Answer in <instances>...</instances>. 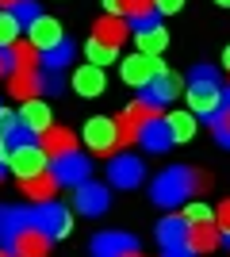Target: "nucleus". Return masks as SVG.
<instances>
[{
    "mask_svg": "<svg viewBox=\"0 0 230 257\" xmlns=\"http://www.w3.org/2000/svg\"><path fill=\"white\" fill-rule=\"evenodd\" d=\"M207 184H211L207 173L192 169V165H169V169H161L157 177H153L150 200L161 204V207H176V204H184L188 196L207 192Z\"/></svg>",
    "mask_w": 230,
    "mask_h": 257,
    "instance_id": "f257e3e1",
    "label": "nucleus"
},
{
    "mask_svg": "<svg viewBox=\"0 0 230 257\" xmlns=\"http://www.w3.org/2000/svg\"><path fill=\"white\" fill-rule=\"evenodd\" d=\"M226 104H230V88H222L219 81H192L188 85V111L192 115L215 123L226 111Z\"/></svg>",
    "mask_w": 230,
    "mask_h": 257,
    "instance_id": "f03ea898",
    "label": "nucleus"
},
{
    "mask_svg": "<svg viewBox=\"0 0 230 257\" xmlns=\"http://www.w3.org/2000/svg\"><path fill=\"white\" fill-rule=\"evenodd\" d=\"M85 146L92 154H100V158H115V150H119V119H108V115H92L85 123Z\"/></svg>",
    "mask_w": 230,
    "mask_h": 257,
    "instance_id": "7ed1b4c3",
    "label": "nucleus"
},
{
    "mask_svg": "<svg viewBox=\"0 0 230 257\" xmlns=\"http://www.w3.org/2000/svg\"><path fill=\"white\" fill-rule=\"evenodd\" d=\"M8 169L23 181H35V177H43V173H50V154L43 150V142H23V146H16L8 158Z\"/></svg>",
    "mask_w": 230,
    "mask_h": 257,
    "instance_id": "20e7f679",
    "label": "nucleus"
},
{
    "mask_svg": "<svg viewBox=\"0 0 230 257\" xmlns=\"http://www.w3.org/2000/svg\"><path fill=\"white\" fill-rule=\"evenodd\" d=\"M146 177V161L138 154H115L108 158V184L115 188H138Z\"/></svg>",
    "mask_w": 230,
    "mask_h": 257,
    "instance_id": "39448f33",
    "label": "nucleus"
},
{
    "mask_svg": "<svg viewBox=\"0 0 230 257\" xmlns=\"http://www.w3.org/2000/svg\"><path fill=\"white\" fill-rule=\"evenodd\" d=\"M119 73H123V81H127L131 88H142V92H146V85L161 73V62L150 58V54H138V50H134V54H127V58L119 62Z\"/></svg>",
    "mask_w": 230,
    "mask_h": 257,
    "instance_id": "423d86ee",
    "label": "nucleus"
},
{
    "mask_svg": "<svg viewBox=\"0 0 230 257\" xmlns=\"http://www.w3.org/2000/svg\"><path fill=\"white\" fill-rule=\"evenodd\" d=\"M153 115H157V107H150L146 100H134V104H127V107H123V115H119V142H123V146L138 142L142 127L150 123Z\"/></svg>",
    "mask_w": 230,
    "mask_h": 257,
    "instance_id": "0eeeda50",
    "label": "nucleus"
},
{
    "mask_svg": "<svg viewBox=\"0 0 230 257\" xmlns=\"http://www.w3.org/2000/svg\"><path fill=\"white\" fill-rule=\"evenodd\" d=\"M35 226H43L50 238H66L69 230H73V215H69V207H62L54 200V204H39L35 207Z\"/></svg>",
    "mask_w": 230,
    "mask_h": 257,
    "instance_id": "6e6552de",
    "label": "nucleus"
},
{
    "mask_svg": "<svg viewBox=\"0 0 230 257\" xmlns=\"http://www.w3.org/2000/svg\"><path fill=\"white\" fill-rule=\"evenodd\" d=\"M50 242H54V238H50V234H46V230H43V226H23V230H20V234H16V238H12V253H16V257H50Z\"/></svg>",
    "mask_w": 230,
    "mask_h": 257,
    "instance_id": "1a4fd4ad",
    "label": "nucleus"
},
{
    "mask_svg": "<svg viewBox=\"0 0 230 257\" xmlns=\"http://www.w3.org/2000/svg\"><path fill=\"white\" fill-rule=\"evenodd\" d=\"M108 204H111L108 184L85 181V184H77V188H73V207L81 215H104V211H108Z\"/></svg>",
    "mask_w": 230,
    "mask_h": 257,
    "instance_id": "9d476101",
    "label": "nucleus"
},
{
    "mask_svg": "<svg viewBox=\"0 0 230 257\" xmlns=\"http://www.w3.org/2000/svg\"><path fill=\"white\" fill-rule=\"evenodd\" d=\"M176 96H180V77L169 73V69H161V73L146 85V92H142V100H146L150 107H157V111H161L165 104H173Z\"/></svg>",
    "mask_w": 230,
    "mask_h": 257,
    "instance_id": "9b49d317",
    "label": "nucleus"
},
{
    "mask_svg": "<svg viewBox=\"0 0 230 257\" xmlns=\"http://www.w3.org/2000/svg\"><path fill=\"white\" fill-rule=\"evenodd\" d=\"M50 173L58 177V184H69V188H77V184H85V181H88L92 165H88L85 154H66V158L50 161Z\"/></svg>",
    "mask_w": 230,
    "mask_h": 257,
    "instance_id": "f8f14e48",
    "label": "nucleus"
},
{
    "mask_svg": "<svg viewBox=\"0 0 230 257\" xmlns=\"http://www.w3.org/2000/svg\"><path fill=\"white\" fill-rule=\"evenodd\" d=\"M27 43H35L39 50H54V46L66 43V31H62V23L54 16H39L35 23H27Z\"/></svg>",
    "mask_w": 230,
    "mask_h": 257,
    "instance_id": "ddd939ff",
    "label": "nucleus"
},
{
    "mask_svg": "<svg viewBox=\"0 0 230 257\" xmlns=\"http://www.w3.org/2000/svg\"><path fill=\"white\" fill-rule=\"evenodd\" d=\"M138 253V242L123 230H104L92 238V257H131Z\"/></svg>",
    "mask_w": 230,
    "mask_h": 257,
    "instance_id": "4468645a",
    "label": "nucleus"
},
{
    "mask_svg": "<svg viewBox=\"0 0 230 257\" xmlns=\"http://www.w3.org/2000/svg\"><path fill=\"white\" fill-rule=\"evenodd\" d=\"M134 46H138V54H150V58H157V54L169 46V35H165L161 20L134 23Z\"/></svg>",
    "mask_w": 230,
    "mask_h": 257,
    "instance_id": "2eb2a0df",
    "label": "nucleus"
},
{
    "mask_svg": "<svg viewBox=\"0 0 230 257\" xmlns=\"http://www.w3.org/2000/svg\"><path fill=\"white\" fill-rule=\"evenodd\" d=\"M35 223V207H16V204H0V242L12 246V238L20 234L23 226Z\"/></svg>",
    "mask_w": 230,
    "mask_h": 257,
    "instance_id": "dca6fc26",
    "label": "nucleus"
},
{
    "mask_svg": "<svg viewBox=\"0 0 230 257\" xmlns=\"http://www.w3.org/2000/svg\"><path fill=\"white\" fill-rule=\"evenodd\" d=\"M219 242H222L219 223H192V226H188V242H184V246L192 249L196 257H203V253H215Z\"/></svg>",
    "mask_w": 230,
    "mask_h": 257,
    "instance_id": "f3484780",
    "label": "nucleus"
},
{
    "mask_svg": "<svg viewBox=\"0 0 230 257\" xmlns=\"http://www.w3.org/2000/svg\"><path fill=\"white\" fill-rule=\"evenodd\" d=\"M8 92L16 100H35L43 96V69H20V73H8Z\"/></svg>",
    "mask_w": 230,
    "mask_h": 257,
    "instance_id": "a211bd4d",
    "label": "nucleus"
},
{
    "mask_svg": "<svg viewBox=\"0 0 230 257\" xmlns=\"http://www.w3.org/2000/svg\"><path fill=\"white\" fill-rule=\"evenodd\" d=\"M73 88H77V96L96 100V96H104L108 77H104V69H100V65H81V69L73 73Z\"/></svg>",
    "mask_w": 230,
    "mask_h": 257,
    "instance_id": "6ab92c4d",
    "label": "nucleus"
},
{
    "mask_svg": "<svg viewBox=\"0 0 230 257\" xmlns=\"http://www.w3.org/2000/svg\"><path fill=\"white\" fill-rule=\"evenodd\" d=\"M169 142H173V135H169V127H165V115H153L142 127V135H138V146H142L146 154H165Z\"/></svg>",
    "mask_w": 230,
    "mask_h": 257,
    "instance_id": "aec40b11",
    "label": "nucleus"
},
{
    "mask_svg": "<svg viewBox=\"0 0 230 257\" xmlns=\"http://www.w3.org/2000/svg\"><path fill=\"white\" fill-rule=\"evenodd\" d=\"M39 142H43V150L50 154V161L66 158V154H77V135L69 127H50L46 135H39Z\"/></svg>",
    "mask_w": 230,
    "mask_h": 257,
    "instance_id": "412c9836",
    "label": "nucleus"
},
{
    "mask_svg": "<svg viewBox=\"0 0 230 257\" xmlns=\"http://www.w3.org/2000/svg\"><path fill=\"white\" fill-rule=\"evenodd\" d=\"M20 119H23V127L31 131V135H46V131L54 127V123H50V104H46L43 96L27 100V104L20 107Z\"/></svg>",
    "mask_w": 230,
    "mask_h": 257,
    "instance_id": "4be33fe9",
    "label": "nucleus"
},
{
    "mask_svg": "<svg viewBox=\"0 0 230 257\" xmlns=\"http://www.w3.org/2000/svg\"><path fill=\"white\" fill-rule=\"evenodd\" d=\"M127 35H131V27H127L123 16H100L96 27H92V39H96V43H108V46H119Z\"/></svg>",
    "mask_w": 230,
    "mask_h": 257,
    "instance_id": "5701e85b",
    "label": "nucleus"
},
{
    "mask_svg": "<svg viewBox=\"0 0 230 257\" xmlns=\"http://www.w3.org/2000/svg\"><path fill=\"white\" fill-rule=\"evenodd\" d=\"M188 219L184 215H169V219H161L157 223V242H161V249H173V246H184L188 242Z\"/></svg>",
    "mask_w": 230,
    "mask_h": 257,
    "instance_id": "b1692460",
    "label": "nucleus"
},
{
    "mask_svg": "<svg viewBox=\"0 0 230 257\" xmlns=\"http://www.w3.org/2000/svg\"><path fill=\"white\" fill-rule=\"evenodd\" d=\"M58 188H62V184H58L54 173H43V177H35V181H23V196H27L35 207L39 204H54Z\"/></svg>",
    "mask_w": 230,
    "mask_h": 257,
    "instance_id": "393cba45",
    "label": "nucleus"
},
{
    "mask_svg": "<svg viewBox=\"0 0 230 257\" xmlns=\"http://www.w3.org/2000/svg\"><path fill=\"white\" fill-rule=\"evenodd\" d=\"M165 127H169L173 142H188L196 135V115L192 111H165Z\"/></svg>",
    "mask_w": 230,
    "mask_h": 257,
    "instance_id": "a878e982",
    "label": "nucleus"
},
{
    "mask_svg": "<svg viewBox=\"0 0 230 257\" xmlns=\"http://www.w3.org/2000/svg\"><path fill=\"white\" fill-rule=\"evenodd\" d=\"M85 54H88V65H100V69H108L111 62H119V46H108V43H92L85 46Z\"/></svg>",
    "mask_w": 230,
    "mask_h": 257,
    "instance_id": "bb28decb",
    "label": "nucleus"
},
{
    "mask_svg": "<svg viewBox=\"0 0 230 257\" xmlns=\"http://www.w3.org/2000/svg\"><path fill=\"white\" fill-rule=\"evenodd\" d=\"M20 16L16 12H0V50H12V46L20 43Z\"/></svg>",
    "mask_w": 230,
    "mask_h": 257,
    "instance_id": "cd10ccee",
    "label": "nucleus"
},
{
    "mask_svg": "<svg viewBox=\"0 0 230 257\" xmlns=\"http://www.w3.org/2000/svg\"><path fill=\"white\" fill-rule=\"evenodd\" d=\"M69 62H73V43H69V39L62 46H54V50L43 54V69H58V73H62Z\"/></svg>",
    "mask_w": 230,
    "mask_h": 257,
    "instance_id": "c85d7f7f",
    "label": "nucleus"
},
{
    "mask_svg": "<svg viewBox=\"0 0 230 257\" xmlns=\"http://www.w3.org/2000/svg\"><path fill=\"white\" fill-rule=\"evenodd\" d=\"M123 16H131L134 23L157 20V4L153 0H123Z\"/></svg>",
    "mask_w": 230,
    "mask_h": 257,
    "instance_id": "c756f323",
    "label": "nucleus"
},
{
    "mask_svg": "<svg viewBox=\"0 0 230 257\" xmlns=\"http://www.w3.org/2000/svg\"><path fill=\"white\" fill-rule=\"evenodd\" d=\"M184 219H188V223H215V211H211V207L199 200V204H188Z\"/></svg>",
    "mask_w": 230,
    "mask_h": 257,
    "instance_id": "7c9ffc66",
    "label": "nucleus"
},
{
    "mask_svg": "<svg viewBox=\"0 0 230 257\" xmlns=\"http://www.w3.org/2000/svg\"><path fill=\"white\" fill-rule=\"evenodd\" d=\"M211 127H215V139H219V146H226V150H230V104H226V111H222V115L215 119Z\"/></svg>",
    "mask_w": 230,
    "mask_h": 257,
    "instance_id": "2f4dec72",
    "label": "nucleus"
},
{
    "mask_svg": "<svg viewBox=\"0 0 230 257\" xmlns=\"http://www.w3.org/2000/svg\"><path fill=\"white\" fill-rule=\"evenodd\" d=\"M66 88V77L58 73V69H43V92L46 96H54V92H62Z\"/></svg>",
    "mask_w": 230,
    "mask_h": 257,
    "instance_id": "473e14b6",
    "label": "nucleus"
},
{
    "mask_svg": "<svg viewBox=\"0 0 230 257\" xmlns=\"http://www.w3.org/2000/svg\"><path fill=\"white\" fill-rule=\"evenodd\" d=\"M215 223H219L222 238H226V242H230V200H222V204L215 207Z\"/></svg>",
    "mask_w": 230,
    "mask_h": 257,
    "instance_id": "72a5a7b5",
    "label": "nucleus"
},
{
    "mask_svg": "<svg viewBox=\"0 0 230 257\" xmlns=\"http://www.w3.org/2000/svg\"><path fill=\"white\" fill-rule=\"evenodd\" d=\"M16 123H20V115H16L12 107H4V111H0V139H8L12 131H16Z\"/></svg>",
    "mask_w": 230,
    "mask_h": 257,
    "instance_id": "f704fd0d",
    "label": "nucleus"
},
{
    "mask_svg": "<svg viewBox=\"0 0 230 257\" xmlns=\"http://www.w3.org/2000/svg\"><path fill=\"white\" fill-rule=\"evenodd\" d=\"M153 4H157V16H169V12L184 8V0H153Z\"/></svg>",
    "mask_w": 230,
    "mask_h": 257,
    "instance_id": "c9c22d12",
    "label": "nucleus"
},
{
    "mask_svg": "<svg viewBox=\"0 0 230 257\" xmlns=\"http://www.w3.org/2000/svg\"><path fill=\"white\" fill-rule=\"evenodd\" d=\"M192 81H219V73H215L211 65H196V69H192Z\"/></svg>",
    "mask_w": 230,
    "mask_h": 257,
    "instance_id": "e433bc0d",
    "label": "nucleus"
},
{
    "mask_svg": "<svg viewBox=\"0 0 230 257\" xmlns=\"http://www.w3.org/2000/svg\"><path fill=\"white\" fill-rule=\"evenodd\" d=\"M161 257H196V253H192L188 246H173V249H165Z\"/></svg>",
    "mask_w": 230,
    "mask_h": 257,
    "instance_id": "4c0bfd02",
    "label": "nucleus"
},
{
    "mask_svg": "<svg viewBox=\"0 0 230 257\" xmlns=\"http://www.w3.org/2000/svg\"><path fill=\"white\" fill-rule=\"evenodd\" d=\"M12 73V58H8V50H0V77H8Z\"/></svg>",
    "mask_w": 230,
    "mask_h": 257,
    "instance_id": "58836bf2",
    "label": "nucleus"
},
{
    "mask_svg": "<svg viewBox=\"0 0 230 257\" xmlns=\"http://www.w3.org/2000/svg\"><path fill=\"white\" fill-rule=\"evenodd\" d=\"M104 8H108V16H123V0H104Z\"/></svg>",
    "mask_w": 230,
    "mask_h": 257,
    "instance_id": "ea45409f",
    "label": "nucleus"
},
{
    "mask_svg": "<svg viewBox=\"0 0 230 257\" xmlns=\"http://www.w3.org/2000/svg\"><path fill=\"white\" fill-rule=\"evenodd\" d=\"M20 4H23V0H0V8H4V12H16Z\"/></svg>",
    "mask_w": 230,
    "mask_h": 257,
    "instance_id": "a19ab883",
    "label": "nucleus"
},
{
    "mask_svg": "<svg viewBox=\"0 0 230 257\" xmlns=\"http://www.w3.org/2000/svg\"><path fill=\"white\" fill-rule=\"evenodd\" d=\"M222 65H226V73H230V46H226V54H222Z\"/></svg>",
    "mask_w": 230,
    "mask_h": 257,
    "instance_id": "79ce46f5",
    "label": "nucleus"
},
{
    "mask_svg": "<svg viewBox=\"0 0 230 257\" xmlns=\"http://www.w3.org/2000/svg\"><path fill=\"white\" fill-rule=\"evenodd\" d=\"M4 173H8V161L0 158V181H4Z\"/></svg>",
    "mask_w": 230,
    "mask_h": 257,
    "instance_id": "37998d69",
    "label": "nucleus"
},
{
    "mask_svg": "<svg viewBox=\"0 0 230 257\" xmlns=\"http://www.w3.org/2000/svg\"><path fill=\"white\" fill-rule=\"evenodd\" d=\"M0 257H16V253H12V249H8V246H4V249H0Z\"/></svg>",
    "mask_w": 230,
    "mask_h": 257,
    "instance_id": "c03bdc74",
    "label": "nucleus"
},
{
    "mask_svg": "<svg viewBox=\"0 0 230 257\" xmlns=\"http://www.w3.org/2000/svg\"><path fill=\"white\" fill-rule=\"evenodd\" d=\"M215 4H222V8H230V0H215Z\"/></svg>",
    "mask_w": 230,
    "mask_h": 257,
    "instance_id": "a18cd8bd",
    "label": "nucleus"
},
{
    "mask_svg": "<svg viewBox=\"0 0 230 257\" xmlns=\"http://www.w3.org/2000/svg\"><path fill=\"white\" fill-rule=\"evenodd\" d=\"M131 257H142V253H131Z\"/></svg>",
    "mask_w": 230,
    "mask_h": 257,
    "instance_id": "49530a36",
    "label": "nucleus"
},
{
    "mask_svg": "<svg viewBox=\"0 0 230 257\" xmlns=\"http://www.w3.org/2000/svg\"><path fill=\"white\" fill-rule=\"evenodd\" d=\"M0 111H4V104H0Z\"/></svg>",
    "mask_w": 230,
    "mask_h": 257,
    "instance_id": "de8ad7c7",
    "label": "nucleus"
},
{
    "mask_svg": "<svg viewBox=\"0 0 230 257\" xmlns=\"http://www.w3.org/2000/svg\"><path fill=\"white\" fill-rule=\"evenodd\" d=\"M226 81H230V73H226Z\"/></svg>",
    "mask_w": 230,
    "mask_h": 257,
    "instance_id": "09e8293b",
    "label": "nucleus"
}]
</instances>
